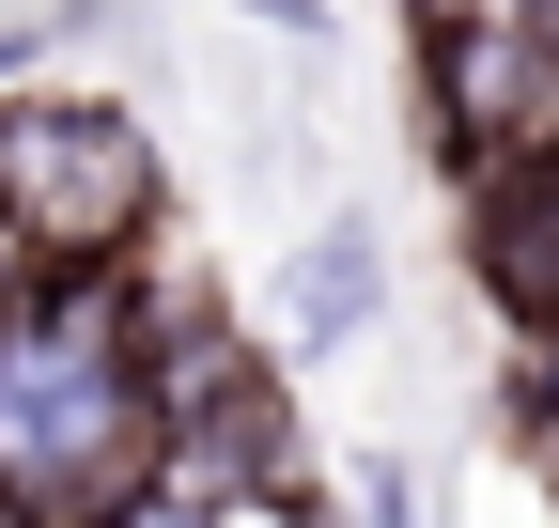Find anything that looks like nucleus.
<instances>
[{"mask_svg": "<svg viewBox=\"0 0 559 528\" xmlns=\"http://www.w3.org/2000/svg\"><path fill=\"white\" fill-rule=\"evenodd\" d=\"M94 528H234V497H202V482H140V497H109Z\"/></svg>", "mask_w": 559, "mask_h": 528, "instance_id": "obj_4", "label": "nucleus"}, {"mask_svg": "<svg viewBox=\"0 0 559 528\" xmlns=\"http://www.w3.org/2000/svg\"><path fill=\"white\" fill-rule=\"evenodd\" d=\"M358 296H373V264H358V233H342V249H311V326H342Z\"/></svg>", "mask_w": 559, "mask_h": 528, "instance_id": "obj_5", "label": "nucleus"}, {"mask_svg": "<svg viewBox=\"0 0 559 528\" xmlns=\"http://www.w3.org/2000/svg\"><path fill=\"white\" fill-rule=\"evenodd\" d=\"M0 218L32 233V264H140V233L171 218L156 124L109 94H0Z\"/></svg>", "mask_w": 559, "mask_h": 528, "instance_id": "obj_2", "label": "nucleus"}, {"mask_svg": "<svg viewBox=\"0 0 559 528\" xmlns=\"http://www.w3.org/2000/svg\"><path fill=\"white\" fill-rule=\"evenodd\" d=\"M16 280H32V233H16V218H0V296H16Z\"/></svg>", "mask_w": 559, "mask_h": 528, "instance_id": "obj_7", "label": "nucleus"}, {"mask_svg": "<svg viewBox=\"0 0 559 528\" xmlns=\"http://www.w3.org/2000/svg\"><path fill=\"white\" fill-rule=\"evenodd\" d=\"M249 16H280V32H326V0H249Z\"/></svg>", "mask_w": 559, "mask_h": 528, "instance_id": "obj_6", "label": "nucleus"}, {"mask_svg": "<svg viewBox=\"0 0 559 528\" xmlns=\"http://www.w3.org/2000/svg\"><path fill=\"white\" fill-rule=\"evenodd\" d=\"M466 264H481V296H498L528 343H559V141L466 171Z\"/></svg>", "mask_w": 559, "mask_h": 528, "instance_id": "obj_3", "label": "nucleus"}, {"mask_svg": "<svg viewBox=\"0 0 559 528\" xmlns=\"http://www.w3.org/2000/svg\"><path fill=\"white\" fill-rule=\"evenodd\" d=\"M171 482V343L124 264H32L0 296V513L94 528Z\"/></svg>", "mask_w": 559, "mask_h": 528, "instance_id": "obj_1", "label": "nucleus"}]
</instances>
